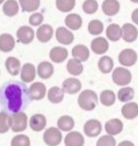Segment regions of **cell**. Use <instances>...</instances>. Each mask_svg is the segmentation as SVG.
<instances>
[{
  "instance_id": "6da1fadb",
  "label": "cell",
  "mask_w": 138,
  "mask_h": 146,
  "mask_svg": "<svg viewBox=\"0 0 138 146\" xmlns=\"http://www.w3.org/2000/svg\"><path fill=\"white\" fill-rule=\"evenodd\" d=\"M25 88L17 82H9L0 88V104L7 111L14 113L19 112L24 105Z\"/></svg>"
},
{
  "instance_id": "7a4b0ae2",
  "label": "cell",
  "mask_w": 138,
  "mask_h": 146,
  "mask_svg": "<svg viewBox=\"0 0 138 146\" xmlns=\"http://www.w3.org/2000/svg\"><path fill=\"white\" fill-rule=\"evenodd\" d=\"M79 106L84 111H91L96 107L98 103V97L95 91L92 90H84L80 94L78 98Z\"/></svg>"
},
{
  "instance_id": "3957f363",
  "label": "cell",
  "mask_w": 138,
  "mask_h": 146,
  "mask_svg": "<svg viewBox=\"0 0 138 146\" xmlns=\"http://www.w3.org/2000/svg\"><path fill=\"white\" fill-rule=\"evenodd\" d=\"M9 125L10 129L14 132H21L24 131L27 127V116L24 112H17L14 113L11 116H9Z\"/></svg>"
},
{
  "instance_id": "277c9868",
  "label": "cell",
  "mask_w": 138,
  "mask_h": 146,
  "mask_svg": "<svg viewBox=\"0 0 138 146\" xmlns=\"http://www.w3.org/2000/svg\"><path fill=\"white\" fill-rule=\"evenodd\" d=\"M112 79L117 86H127L131 81V73L124 67H116L112 73Z\"/></svg>"
},
{
  "instance_id": "5b68a950",
  "label": "cell",
  "mask_w": 138,
  "mask_h": 146,
  "mask_svg": "<svg viewBox=\"0 0 138 146\" xmlns=\"http://www.w3.org/2000/svg\"><path fill=\"white\" fill-rule=\"evenodd\" d=\"M62 132L58 128H48L43 133V141L48 146H57L62 141Z\"/></svg>"
},
{
  "instance_id": "8992f818",
  "label": "cell",
  "mask_w": 138,
  "mask_h": 146,
  "mask_svg": "<svg viewBox=\"0 0 138 146\" xmlns=\"http://www.w3.org/2000/svg\"><path fill=\"white\" fill-rule=\"evenodd\" d=\"M46 86L42 82H34L30 86V88L27 89V94L29 97L33 100H40L46 96Z\"/></svg>"
},
{
  "instance_id": "52a82bcc",
  "label": "cell",
  "mask_w": 138,
  "mask_h": 146,
  "mask_svg": "<svg viewBox=\"0 0 138 146\" xmlns=\"http://www.w3.org/2000/svg\"><path fill=\"white\" fill-rule=\"evenodd\" d=\"M119 62L123 66H132L137 62V52L130 48L123 49L119 54Z\"/></svg>"
},
{
  "instance_id": "ba28073f",
  "label": "cell",
  "mask_w": 138,
  "mask_h": 146,
  "mask_svg": "<svg viewBox=\"0 0 138 146\" xmlns=\"http://www.w3.org/2000/svg\"><path fill=\"white\" fill-rule=\"evenodd\" d=\"M83 130L88 137H96L102 131V123L96 119H90L84 123Z\"/></svg>"
},
{
  "instance_id": "9c48e42d",
  "label": "cell",
  "mask_w": 138,
  "mask_h": 146,
  "mask_svg": "<svg viewBox=\"0 0 138 146\" xmlns=\"http://www.w3.org/2000/svg\"><path fill=\"white\" fill-rule=\"evenodd\" d=\"M16 35H17V39H18L19 42L27 44V43L33 41V39H34V31L30 26H21L17 30Z\"/></svg>"
},
{
  "instance_id": "30bf717a",
  "label": "cell",
  "mask_w": 138,
  "mask_h": 146,
  "mask_svg": "<svg viewBox=\"0 0 138 146\" xmlns=\"http://www.w3.org/2000/svg\"><path fill=\"white\" fill-rule=\"evenodd\" d=\"M56 40L62 44H70L74 40V35L71 31H68L66 27H58L55 32Z\"/></svg>"
},
{
  "instance_id": "8fae6325",
  "label": "cell",
  "mask_w": 138,
  "mask_h": 146,
  "mask_svg": "<svg viewBox=\"0 0 138 146\" xmlns=\"http://www.w3.org/2000/svg\"><path fill=\"white\" fill-rule=\"evenodd\" d=\"M122 38L125 42H133L138 36V30L135 25L130 23H125L122 27Z\"/></svg>"
},
{
  "instance_id": "7c38bea8",
  "label": "cell",
  "mask_w": 138,
  "mask_h": 146,
  "mask_svg": "<svg viewBox=\"0 0 138 146\" xmlns=\"http://www.w3.org/2000/svg\"><path fill=\"white\" fill-rule=\"evenodd\" d=\"M64 143H65V146H83L84 138L80 132L71 131L65 136Z\"/></svg>"
},
{
  "instance_id": "4fadbf2b",
  "label": "cell",
  "mask_w": 138,
  "mask_h": 146,
  "mask_svg": "<svg viewBox=\"0 0 138 146\" xmlns=\"http://www.w3.org/2000/svg\"><path fill=\"white\" fill-rule=\"evenodd\" d=\"M21 79L23 82H32L35 78V67L33 64L31 63H26L23 65V67H21Z\"/></svg>"
},
{
  "instance_id": "5bb4252c",
  "label": "cell",
  "mask_w": 138,
  "mask_h": 146,
  "mask_svg": "<svg viewBox=\"0 0 138 146\" xmlns=\"http://www.w3.org/2000/svg\"><path fill=\"white\" fill-rule=\"evenodd\" d=\"M108 49V42L105 38L98 36L91 41V50L97 55H103Z\"/></svg>"
},
{
  "instance_id": "9a60e30c",
  "label": "cell",
  "mask_w": 138,
  "mask_h": 146,
  "mask_svg": "<svg viewBox=\"0 0 138 146\" xmlns=\"http://www.w3.org/2000/svg\"><path fill=\"white\" fill-rule=\"evenodd\" d=\"M80 89H81V81L78 80V79H75V78L66 79L63 82V91L64 92H67L70 95H74Z\"/></svg>"
},
{
  "instance_id": "2e32d148",
  "label": "cell",
  "mask_w": 138,
  "mask_h": 146,
  "mask_svg": "<svg viewBox=\"0 0 138 146\" xmlns=\"http://www.w3.org/2000/svg\"><path fill=\"white\" fill-rule=\"evenodd\" d=\"M123 130V123L119 119H111L105 123V131L109 136H114L120 133Z\"/></svg>"
},
{
  "instance_id": "e0dca14e",
  "label": "cell",
  "mask_w": 138,
  "mask_h": 146,
  "mask_svg": "<svg viewBox=\"0 0 138 146\" xmlns=\"http://www.w3.org/2000/svg\"><path fill=\"white\" fill-rule=\"evenodd\" d=\"M102 9L105 15L114 16L120 10V3L117 0H104L102 5Z\"/></svg>"
},
{
  "instance_id": "ac0fdd59",
  "label": "cell",
  "mask_w": 138,
  "mask_h": 146,
  "mask_svg": "<svg viewBox=\"0 0 138 146\" xmlns=\"http://www.w3.org/2000/svg\"><path fill=\"white\" fill-rule=\"evenodd\" d=\"M52 34H54V30L48 24H43L39 26L36 31V38L40 42H48L52 38Z\"/></svg>"
},
{
  "instance_id": "d6986e66",
  "label": "cell",
  "mask_w": 138,
  "mask_h": 146,
  "mask_svg": "<svg viewBox=\"0 0 138 146\" xmlns=\"http://www.w3.org/2000/svg\"><path fill=\"white\" fill-rule=\"evenodd\" d=\"M15 47L14 36L9 33H3L0 35V50L3 52H9Z\"/></svg>"
},
{
  "instance_id": "ffe728a7",
  "label": "cell",
  "mask_w": 138,
  "mask_h": 146,
  "mask_svg": "<svg viewBox=\"0 0 138 146\" xmlns=\"http://www.w3.org/2000/svg\"><path fill=\"white\" fill-rule=\"evenodd\" d=\"M67 50L64 47H54L50 52H49V57L54 63H62L67 58Z\"/></svg>"
},
{
  "instance_id": "44dd1931",
  "label": "cell",
  "mask_w": 138,
  "mask_h": 146,
  "mask_svg": "<svg viewBox=\"0 0 138 146\" xmlns=\"http://www.w3.org/2000/svg\"><path fill=\"white\" fill-rule=\"evenodd\" d=\"M46 124H47V120H46V116L43 114H34L30 119V127L34 131L43 130Z\"/></svg>"
},
{
  "instance_id": "7402d4cb",
  "label": "cell",
  "mask_w": 138,
  "mask_h": 146,
  "mask_svg": "<svg viewBox=\"0 0 138 146\" xmlns=\"http://www.w3.org/2000/svg\"><path fill=\"white\" fill-rule=\"evenodd\" d=\"M36 73L41 79H49L54 73V66L49 62H41L38 65Z\"/></svg>"
},
{
  "instance_id": "603a6c76",
  "label": "cell",
  "mask_w": 138,
  "mask_h": 146,
  "mask_svg": "<svg viewBox=\"0 0 138 146\" xmlns=\"http://www.w3.org/2000/svg\"><path fill=\"white\" fill-rule=\"evenodd\" d=\"M106 36L111 41H119L122 38V29L117 24H111L106 29Z\"/></svg>"
},
{
  "instance_id": "cb8c5ba5",
  "label": "cell",
  "mask_w": 138,
  "mask_h": 146,
  "mask_svg": "<svg viewBox=\"0 0 138 146\" xmlns=\"http://www.w3.org/2000/svg\"><path fill=\"white\" fill-rule=\"evenodd\" d=\"M121 113L122 115L128 119V120H131V119H135L137 115H138V104L131 102V103H127L122 108H121Z\"/></svg>"
},
{
  "instance_id": "d4e9b609",
  "label": "cell",
  "mask_w": 138,
  "mask_h": 146,
  "mask_svg": "<svg viewBox=\"0 0 138 146\" xmlns=\"http://www.w3.org/2000/svg\"><path fill=\"white\" fill-rule=\"evenodd\" d=\"M72 56H73V58H75L80 62H84L89 58V49L83 44H78V46L73 47Z\"/></svg>"
},
{
  "instance_id": "484cf974",
  "label": "cell",
  "mask_w": 138,
  "mask_h": 146,
  "mask_svg": "<svg viewBox=\"0 0 138 146\" xmlns=\"http://www.w3.org/2000/svg\"><path fill=\"white\" fill-rule=\"evenodd\" d=\"M65 25L71 30H79L82 25V18L78 14H68L65 17Z\"/></svg>"
},
{
  "instance_id": "4316f807",
  "label": "cell",
  "mask_w": 138,
  "mask_h": 146,
  "mask_svg": "<svg viewBox=\"0 0 138 146\" xmlns=\"http://www.w3.org/2000/svg\"><path fill=\"white\" fill-rule=\"evenodd\" d=\"M19 10V5L16 0H6L2 5V11L7 16H15Z\"/></svg>"
},
{
  "instance_id": "83f0119b",
  "label": "cell",
  "mask_w": 138,
  "mask_h": 146,
  "mask_svg": "<svg viewBox=\"0 0 138 146\" xmlns=\"http://www.w3.org/2000/svg\"><path fill=\"white\" fill-rule=\"evenodd\" d=\"M6 68L9 74L17 75L21 72V62L16 57H8L6 60Z\"/></svg>"
},
{
  "instance_id": "f1b7e54d",
  "label": "cell",
  "mask_w": 138,
  "mask_h": 146,
  "mask_svg": "<svg viewBox=\"0 0 138 146\" xmlns=\"http://www.w3.org/2000/svg\"><path fill=\"white\" fill-rule=\"evenodd\" d=\"M57 127L60 131H71L74 128V120L68 115H63L57 121Z\"/></svg>"
},
{
  "instance_id": "f546056e",
  "label": "cell",
  "mask_w": 138,
  "mask_h": 146,
  "mask_svg": "<svg viewBox=\"0 0 138 146\" xmlns=\"http://www.w3.org/2000/svg\"><path fill=\"white\" fill-rule=\"evenodd\" d=\"M63 98H64V91L59 87H51L48 90V99L51 103L58 104L63 100Z\"/></svg>"
},
{
  "instance_id": "4dcf8cb0",
  "label": "cell",
  "mask_w": 138,
  "mask_h": 146,
  "mask_svg": "<svg viewBox=\"0 0 138 146\" xmlns=\"http://www.w3.org/2000/svg\"><path fill=\"white\" fill-rule=\"evenodd\" d=\"M66 68H67L68 73H71L72 75H80L83 71V65L81 64L80 60H78L75 58H72V59H68Z\"/></svg>"
},
{
  "instance_id": "1f68e13d",
  "label": "cell",
  "mask_w": 138,
  "mask_h": 146,
  "mask_svg": "<svg viewBox=\"0 0 138 146\" xmlns=\"http://www.w3.org/2000/svg\"><path fill=\"white\" fill-rule=\"evenodd\" d=\"M23 11L32 13L39 9L40 7V0H19L18 3Z\"/></svg>"
},
{
  "instance_id": "d6a6232c",
  "label": "cell",
  "mask_w": 138,
  "mask_h": 146,
  "mask_svg": "<svg viewBox=\"0 0 138 146\" xmlns=\"http://www.w3.org/2000/svg\"><path fill=\"white\" fill-rule=\"evenodd\" d=\"M113 59L109 56H103L98 60V68L102 73H109L113 70Z\"/></svg>"
},
{
  "instance_id": "836d02e7",
  "label": "cell",
  "mask_w": 138,
  "mask_h": 146,
  "mask_svg": "<svg viewBox=\"0 0 138 146\" xmlns=\"http://www.w3.org/2000/svg\"><path fill=\"white\" fill-rule=\"evenodd\" d=\"M115 98L116 97H115V95H114V92L112 90H104V91H102L100 97H99L100 103L104 106H111V105H113L115 103Z\"/></svg>"
},
{
  "instance_id": "e575fe53",
  "label": "cell",
  "mask_w": 138,
  "mask_h": 146,
  "mask_svg": "<svg viewBox=\"0 0 138 146\" xmlns=\"http://www.w3.org/2000/svg\"><path fill=\"white\" fill-rule=\"evenodd\" d=\"M75 6V0H56V7L62 13L71 11Z\"/></svg>"
},
{
  "instance_id": "d590c367",
  "label": "cell",
  "mask_w": 138,
  "mask_h": 146,
  "mask_svg": "<svg viewBox=\"0 0 138 146\" xmlns=\"http://www.w3.org/2000/svg\"><path fill=\"white\" fill-rule=\"evenodd\" d=\"M88 31L90 34L92 35H99L103 31H104V25L98 19H92L90 21V23L88 24Z\"/></svg>"
},
{
  "instance_id": "8d00e7d4",
  "label": "cell",
  "mask_w": 138,
  "mask_h": 146,
  "mask_svg": "<svg viewBox=\"0 0 138 146\" xmlns=\"http://www.w3.org/2000/svg\"><path fill=\"white\" fill-rule=\"evenodd\" d=\"M133 95H135V91H133L132 88H130V87H124V88H122V89L119 90V92H117V98H119V100H121L122 103H123V102H129V100H131V99L133 98Z\"/></svg>"
},
{
  "instance_id": "74e56055",
  "label": "cell",
  "mask_w": 138,
  "mask_h": 146,
  "mask_svg": "<svg viewBox=\"0 0 138 146\" xmlns=\"http://www.w3.org/2000/svg\"><path fill=\"white\" fill-rule=\"evenodd\" d=\"M82 9L86 14H89V15L95 14L98 9V3L96 0H86L82 5Z\"/></svg>"
},
{
  "instance_id": "f35d334b",
  "label": "cell",
  "mask_w": 138,
  "mask_h": 146,
  "mask_svg": "<svg viewBox=\"0 0 138 146\" xmlns=\"http://www.w3.org/2000/svg\"><path fill=\"white\" fill-rule=\"evenodd\" d=\"M10 146H30V139L25 135H17L11 139Z\"/></svg>"
},
{
  "instance_id": "ab89813d",
  "label": "cell",
  "mask_w": 138,
  "mask_h": 146,
  "mask_svg": "<svg viewBox=\"0 0 138 146\" xmlns=\"http://www.w3.org/2000/svg\"><path fill=\"white\" fill-rule=\"evenodd\" d=\"M9 129V115L6 112H0V133H5Z\"/></svg>"
},
{
  "instance_id": "60d3db41",
  "label": "cell",
  "mask_w": 138,
  "mask_h": 146,
  "mask_svg": "<svg viewBox=\"0 0 138 146\" xmlns=\"http://www.w3.org/2000/svg\"><path fill=\"white\" fill-rule=\"evenodd\" d=\"M96 146H116V141H115L114 137L106 135V136H103L98 139Z\"/></svg>"
},
{
  "instance_id": "b9f144b4",
  "label": "cell",
  "mask_w": 138,
  "mask_h": 146,
  "mask_svg": "<svg viewBox=\"0 0 138 146\" xmlns=\"http://www.w3.org/2000/svg\"><path fill=\"white\" fill-rule=\"evenodd\" d=\"M29 22L32 26H40L41 23L43 22V15L41 13H34L30 16Z\"/></svg>"
},
{
  "instance_id": "7bdbcfd3",
  "label": "cell",
  "mask_w": 138,
  "mask_h": 146,
  "mask_svg": "<svg viewBox=\"0 0 138 146\" xmlns=\"http://www.w3.org/2000/svg\"><path fill=\"white\" fill-rule=\"evenodd\" d=\"M131 19H132V22H133L135 24L138 25V8L132 11V14H131Z\"/></svg>"
},
{
  "instance_id": "ee69618b",
  "label": "cell",
  "mask_w": 138,
  "mask_h": 146,
  "mask_svg": "<svg viewBox=\"0 0 138 146\" xmlns=\"http://www.w3.org/2000/svg\"><path fill=\"white\" fill-rule=\"evenodd\" d=\"M117 146H135L131 141H129V140H123V141H121Z\"/></svg>"
},
{
  "instance_id": "f6af8a7d",
  "label": "cell",
  "mask_w": 138,
  "mask_h": 146,
  "mask_svg": "<svg viewBox=\"0 0 138 146\" xmlns=\"http://www.w3.org/2000/svg\"><path fill=\"white\" fill-rule=\"evenodd\" d=\"M130 1H132V2H135V3H138V0H130Z\"/></svg>"
},
{
  "instance_id": "bcb514c9",
  "label": "cell",
  "mask_w": 138,
  "mask_h": 146,
  "mask_svg": "<svg viewBox=\"0 0 138 146\" xmlns=\"http://www.w3.org/2000/svg\"><path fill=\"white\" fill-rule=\"evenodd\" d=\"M3 2H5V0H0V5H2Z\"/></svg>"
}]
</instances>
